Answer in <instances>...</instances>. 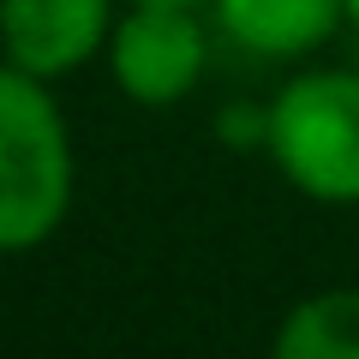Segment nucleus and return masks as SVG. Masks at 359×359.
Listing matches in <instances>:
<instances>
[{
	"label": "nucleus",
	"instance_id": "1",
	"mask_svg": "<svg viewBox=\"0 0 359 359\" xmlns=\"http://www.w3.org/2000/svg\"><path fill=\"white\" fill-rule=\"evenodd\" d=\"M72 132L54 84L0 54V257L36 252L72 216Z\"/></svg>",
	"mask_w": 359,
	"mask_h": 359
},
{
	"label": "nucleus",
	"instance_id": "2",
	"mask_svg": "<svg viewBox=\"0 0 359 359\" xmlns=\"http://www.w3.org/2000/svg\"><path fill=\"white\" fill-rule=\"evenodd\" d=\"M264 150L276 174L311 204H359V72L287 78L264 108Z\"/></svg>",
	"mask_w": 359,
	"mask_h": 359
},
{
	"label": "nucleus",
	"instance_id": "3",
	"mask_svg": "<svg viewBox=\"0 0 359 359\" xmlns=\"http://www.w3.org/2000/svg\"><path fill=\"white\" fill-rule=\"evenodd\" d=\"M102 66L114 90L138 108H174L204 84L210 66V25L204 6L186 0H126L108 30Z\"/></svg>",
	"mask_w": 359,
	"mask_h": 359
},
{
	"label": "nucleus",
	"instance_id": "4",
	"mask_svg": "<svg viewBox=\"0 0 359 359\" xmlns=\"http://www.w3.org/2000/svg\"><path fill=\"white\" fill-rule=\"evenodd\" d=\"M114 18V0H0V54L42 84H60L102 60Z\"/></svg>",
	"mask_w": 359,
	"mask_h": 359
},
{
	"label": "nucleus",
	"instance_id": "5",
	"mask_svg": "<svg viewBox=\"0 0 359 359\" xmlns=\"http://www.w3.org/2000/svg\"><path fill=\"white\" fill-rule=\"evenodd\" d=\"M210 18L252 60H306L347 25V0H210Z\"/></svg>",
	"mask_w": 359,
	"mask_h": 359
},
{
	"label": "nucleus",
	"instance_id": "6",
	"mask_svg": "<svg viewBox=\"0 0 359 359\" xmlns=\"http://www.w3.org/2000/svg\"><path fill=\"white\" fill-rule=\"evenodd\" d=\"M269 347L282 359H359V287H323L287 306Z\"/></svg>",
	"mask_w": 359,
	"mask_h": 359
},
{
	"label": "nucleus",
	"instance_id": "7",
	"mask_svg": "<svg viewBox=\"0 0 359 359\" xmlns=\"http://www.w3.org/2000/svg\"><path fill=\"white\" fill-rule=\"evenodd\" d=\"M347 25H353V30H359V0H347Z\"/></svg>",
	"mask_w": 359,
	"mask_h": 359
},
{
	"label": "nucleus",
	"instance_id": "8",
	"mask_svg": "<svg viewBox=\"0 0 359 359\" xmlns=\"http://www.w3.org/2000/svg\"><path fill=\"white\" fill-rule=\"evenodd\" d=\"M186 6H210V0H186Z\"/></svg>",
	"mask_w": 359,
	"mask_h": 359
}]
</instances>
